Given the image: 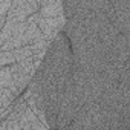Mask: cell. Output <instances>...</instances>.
<instances>
[{"label":"cell","mask_w":130,"mask_h":130,"mask_svg":"<svg viewBox=\"0 0 130 130\" xmlns=\"http://www.w3.org/2000/svg\"><path fill=\"white\" fill-rule=\"evenodd\" d=\"M0 87H8V89L12 90L17 96H20V92L17 90V87H15V84H14V80H12L9 66H0Z\"/></svg>","instance_id":"7"},{"label":"cell","mask_w":130,"mask_h":130,"mask_svg":"<svg viewBox=\"0 0 130 130\" xmlns=\"http://www.w3.org/2000/svg\"><path fill=\"white\" fill-rule=\"evenodd\" d=\"M12 54H14L15 61H20V60H25V58L31 57L32 55V51H31V46L29 44H25V46H20V47L14 49Z\"/></svg>","instance_id":"8"},{"label":"cell","mask_w":130,"mask_h":130,"mask_svg":"<svg viewBox=\"0 0 130 130\" xmlns=\"http://www.w3.org/2000/svg\"><path fill=\"white\" fill-rule=\"evenodd\" d=\"M9 71H11V75H12L14 84H15L17 90H19L20 95H22V92L28 87V84H29V81L32 80L34 75H31L29 72H26L25 69H22V68H20V64H19L17 61L12 63V64H9Z\"/></svg>","instance_id":"4"},{"label":"cell","mask_w":130,"mask_h":130,"mask_svg":"<svg viewBox=\"0 0 130 130\" xmlns=\"http://www.w3.org/2000/svg\"><path fill=\"white\" fill-rule=\"evenodd\" d=\"M12 63H15L12 51H2L0 49V66H9Z\"/></svg>","instance_id":"9"},{"label":"cell","mask_w":130,"mask_h":130,"mask_svg":"<svg viewBox=\"0 0 130 130\" xmlns=\"http://www.w3.org/2000/svg\"><path fill=\"white\" fill-rule=\"evenodd\" d=\"M29 43V37L26 34V22H20L14 31V34L0 46L2 51H14L20 46H25Z\"/></svg>","instance_id":"2"},{"label":"cell","mask_w":130,"mask_h":130,"mask_svg":"<svg viewBox=\"0 0 130 130\" xmlns=\"http://www.w3.org/2000/svg\"><path fill=\"white\" fill-rule=\"evenodd\" d=\"M119 32H118V29L115 28V25L110 22V20H107L101 28H100V31H98V38L101 40V43L103 44H106L107 47H110L112 44H113V41L116 40V35H118Z\"/></svg>","instance_id":"6"},{"label":"cell","mask_w":130,"mask_h":130,"mask_svg":"<svg viewBox=\"0 0 130 130\" xmlns=\"http://www.w3.org/2000/svg\"><path fill=\"white\" fill-rule=\"evenodd\" d=\"M12 0H0V17H6Z\"/></svg>","instance_id":"10"},{"label":"cell","mask_w":130,"mask_h":130,"mask_svg":"<svg viewBox=\"0 0 130 130\" xmlns=\"http://www.w3.org/2000/svg\"><path fill=\"white\" fill-rule=\"evenodd\" d=\"M19 124H20V130H44L47 128L38 118L37 115L28 107V104L25 103L22 107V113L19 116Z\"/></svg>","instance_id":"3"},{"label":"cell","mask_w":130,"mask_h":130,"mask_svg":"<svg viewBox=\"0 0 130 130\" xmlns=\"http://www.w3.org/2000/svg\"><path fill=\"white\" fill-rule=\"evenodd\" d=\"M35 25L41 31L43 37L47 41H52L60 32H63V28L66 25V17H64V14L58 17H41L40 15Z\"/></svg>","instance_id":"1"},{"label":"cell","mask_w":130,"mask_h":130,"mask_svg":"<svg viewBox=\"0 0 130 130\" xmlns=\"http://www.w3.org/2000/svg\"><path fill=\"white\" fill-rule=\"evenodd\" d=\"M38 14L41 17H58L64 14L61 0H40Z\"/></svg>","instance_id":"5"},{"label":"cell","mask_w":130,"mask_h":130,"mask_svg":"<svg viewBox=\"0 0 130 130\" xmlns=\"http://www.w3.org/2000/svg\"><path fill=\"white\" fill-rule=\"evenodd\" d=\"M5 20H6V17H0V31H2V28H3V23H5Z\"/></svg>","instance_id":"11"}]
</instances>
